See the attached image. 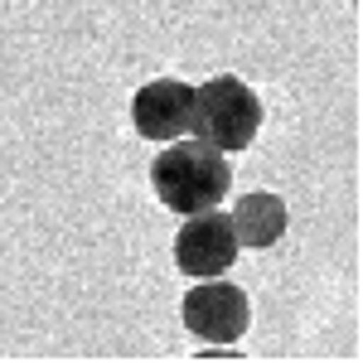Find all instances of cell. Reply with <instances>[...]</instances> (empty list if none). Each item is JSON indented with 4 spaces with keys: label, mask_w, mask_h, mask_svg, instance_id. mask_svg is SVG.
<instances>
[{
    "label": "cell",
    "mask_w": 363,
    "mask_h": 363,
    "mask_svg": "<svg viewBox=\"0 0 363 363\" xmlns=\"http://www.w3.org/2000/svg\"><path fill=\"white\" fill-rule=\"evenodd\" d=\"M150 189L169 213H199V208H218L233 189V160L223 150L203 145V140L174 136L150 165Z\"/></svg>",
    "instance_id": "1"
},
{
    "label": "cell",
    "mask_w": 363,
    "mask_h": 363,
    "mask_svg": "<svg viewBox=\"0 0 363 363\" xmlns=\"http://www.w3.org/2000/svg\"><path fill=\"white\" fill-rule=\"evenodd\" d=\"M257 131H262V97L242 78L218 73L194 87V102H189V136L194 140L233 155V150H247Z\"/></svg>",
    "instance_id": "2"
},
{
    "label": "cell",
    "mask_w": 363,
    "mask_h": 363,
    "mask_svg": "<svg viewBox=\"0 0 363 363\" xmlns=\"http://www.w3.org/2000/svg\"><path fill=\"white\" fill-rule=\"evenodd\" d=\"M179 320L184 330L203 344H238L252 325V306H247V291L233 286L228 277H203L179 301Z\"/></svg>",
    "instance_id": "3"
},
{
    "label": "cell",
    "mask_w": 363,
    "mask_h": 363,
    "mask_svg": "<svg viewBox=\"0 0 363 363\" xmlns=\"http://www.w3.org/2000/svg\"><path fill=\"white\" fill-rule=\"evenodd\" d=\"M238 238H233V218L223 208H199L184 213V228L174 233V267L184 277H228V267L238 262Z\"/></svg>",
    "instance_id": "4"
},
{
    "label": "cell",
    "mask_w": 363,
    "mask_h": 363,
    "mask_svg": "<svg viewBox=\"0 0 363 363\" xmlns=\"http://www.w3.org/2000/svg\"><path fill=\"white\" fill-rule=\"evenodd\" d=\"M189 102H194V87L179 83V78H155L131 97V126L140 140H174L189 136Z\"/></svg>",
    "instance_id": "5"
},
{
    "label": "cell",
    "mask_w": 363,
    "mask_h": 363,
    "mask_svg": "<svg viewBox=\"0 0 363 363\" xmlns=\"http://www.w3.org/2000/svg\"><path fill=\"white\" fill-rule=\"evenodd\" d=\"M233 238H238V247H252V252H267L277 247L281 238H286V203L277 194H267V189H257V194H242L233 203Z\"/></svg>",
    "instance_id": "6"
}]
</instances>
